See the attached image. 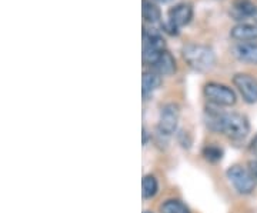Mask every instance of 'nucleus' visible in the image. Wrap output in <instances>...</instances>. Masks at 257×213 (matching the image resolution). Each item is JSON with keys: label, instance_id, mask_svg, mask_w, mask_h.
Listing matches in <instances>:
<instances>
[{"label": "nucleus", "instance_id": "obj_12", "mask_svg": "<svg viewBox=\"0 0 257 213\" xmlns=\"http://www.w3.org/2000/svg\"><path fill=\"white\" fill-rule=\"evenodd\" d=\"M153 70L160 76H170L176 72V60L173 56L167 50L157 57V60L153 63Z\"/></svg>", "mask_w": 257, "mask_h": 213}, {"label": "nucleus", "instance_id": "obj_22", "mask_svg": "<svg viewBox=\"0 0 257 213\" xmlns=\"http://www.w3.org/2000/svg\"><path fill=\"white\" fill-rule=\"evenodd\" d=\"M253 20L256 22V25H257V13H256V15H254V16H253Z\"/></svg>", "mask_w": 257, "mask_h": 213}, {"label": "nucleus", "instance_id": "obj_18", "mask_svg": "<svg viewBox=\"0 0 257 213\" xmlns=\"http://www.w3.org/2000/svg\"><path fill=\"white\" fill-rule=\"evenodd\" d=\"M162 29L165 30L166 33H169V35H172V36H173V35H179V28L175 26V25H173L172 22H169V20L162 25Z\"/></svg>", "mask_w": 257, "mask_h": 213}, {"label": "nucleus", "instance_id": "obj_4", "mask_svg": "<svg viewBox=\"0 0 257 213\" xmlns=\"http://www.w3.org/2000/svg\"><path fill=\"white\" fill-rule=\"evenodd\" d=\"M226 175L230 183L234 186V189L241 195H250L254 190L256 179L250 173V170H246L244 167L234 165L227 169Z\"/></svg>", "mask_w": 257, "mask_h": 213}, {"label": "nucleus", "instance_id": "obj_9", "mask_svg": "<svg viewBox=\"0 0 257 213\" xmlns=\"http://www.w3.org/2000/svg\"><path fill=\"white\" fill-rule=\"evenodd\" d=\"M230 36L240 43H250L257 40V25L251 23H239L230 30Z\"/></svg>", "mask_w": 257, "mask_h": 213}, {"label": "nucleus", "instance_id": "obj_5", "mask_svg": "<svg viewBox=\"0 0 257 213\" xmlns=\"http://www.w3.org/2000/svg\"><path fill=\"white\" fill-rule=\"evenodd\" d=\"M204 96L216 106H233L236 103V93L233 89L220 83H207L204 86Z\"/></svg>", "mask_w": 257, "mask_h": 213}, {"label": "nucleus", "instance_id": "obj_3", "mask_svg": "<svg viewBox=\"0 0 257 213\" xmlns=\"http://www.w3.org/2000/svg\"><path fill=\"white\" fill-rule=\"evenodd\" d=\"M165 52V39L157 30H143V60L153 65L157 57Z\"/></svg>", "mask_w": 257, "mask_h": 213}, {"label": "nucleus", "instance_id": "obj_16", "mask_svg": "<svg viewBox=\"0 0 257 213\" xmlns=\"http://www.w3.org/2000/svg\"><path fill=\"white\" fill-rule=\"evenodd\" d=\"M160 213H190V210L183 202L170 199V200H166L165 203L160 206Z\"/></svg>", "mask_w": 257, "mask_h": 213}, {"label": "nucleus", "instance_id": "obj_14", "mask_svg": "<svg viewBox=\"0 0 257 213\" xmlns=\"http://www.w3.org/2000/svg\"><path fill=\"white\" fill-rule=\"evenodd\" d=\"M142 84H143V93H145V94L152 93L153 90H156L157 87L162 84L160 74L156 73L155 70H153V72H145V73H143Z\"/></svg>", "mask_w": 257, "mask_h": 213}, {"label": "nucleus", "instance_id": "obj_15", "mask_svg": "<svg viewBox=\"0 0 257 213\" xmlns=\"http://www.w3.org/2000/svg\"><path fill=\"white\" fill-rule=\"evenodd\" d=\"M159 190V183L157 179L152 175H146L142 180V195L145 199H152L155 197Z\"/></svg>", "mask_w": 257, "mask_h": 213}, {"label": "nucleus", "instance_id": "obj_20", "mask_svg": "<svg viewBox=\"0 0 257 213\" xmlns=\"http://www.w3.org/2000/svg\"><path fill=\"white\" fill-rule=\"evenodd\" d=\"M250 152L253 153V155H256L257 156V135L254 136V139L251 140V143H250Z\"/></svg>", "mask_w": 257, "mask_h": 213}, {"label": "nucleus", "instance_id": "obj_13", "mask_svg": "<svg viewBox=\"0 0 257 213\" xmlns=\"http://www.w3.org/2000/svg\"><path fill=\"white\" fill-rule=\"evenodd\" d=\"M143 8H142V13H143V19L147 23L155 25L162 20V12L157 8L156 3H153L152 0H142Z\"/></svg>", "mask_w": 257, "mask_h": 213}, {"label": "nucleus", "instance_id": "obj_6", "mask_svg": "<svg viewBox=\"0 0 257 213\" xmlns=\"http://www.w3.org/2000/svg\"><path fill=\"white\" fill-rule=\"evenodd\" d=\"M233 83L237 87V90L241 94L246 103L257 102V80L246 73H237L233 77Z\"/></svg>", "mask_w": 257, "mask_h": 213}, {"label": "nucleus", "instance_id": "obj_8", "mask_svg": "<svg viewBox=\"0 0 257 213\" xmlns=\"http://www.w3.org/2000/svg\"><path fill=\"white\" fill-rule=\"evenodd\" d=\"M193 16V9L187 3H179L169 10V22H172L177 28L186 26Z\"/></svg>", "mask_w": 257, "mask_h": 213}, {"label": "nucleus", "instance_id": "obj_1", "mask_svg": "<svg viewBox=\"0 0 257 213\" xmlns=\"http://www.w3.org/2000/svg\"><path fill=\"white\" fill-rule=\"evenodd\" d=\"M207 126L214 132H220L233 140L246 138L248 133L247 119L239 113H223V112L207 109Z\"/></svg>", "mask_w": 257, "mask_h": 213}, {"label": "nucleus", "instance_id": "obj_17", "mask_svg": "<svg viewBox=\"0 0 257 213\" xmlns=\"http://www.w3.org/2000/svg\"><path fill=\"white\" fill-rule=\"evenodd\" d=\"M203 156L207 162H211V163H216L219 162L223 158V150H221L219 146L216 145H209L206 148L203 149Z\"/></svg>", "mask_w": 257, "mask_h": 213}, {"label": "nucleus", "instance_id": "obj_23", "mask_svg": "<svg viewBox=\"0 0 257 213\" xmlns=\"http://www.w3.org/2000/svg\"><path fill=\"white\" fill-rule=\"evenodd\" d=\"M143 213H152V212H149V210H146V212H143Z\"/></svg>", "mask_w": 257, "mask_h": 213}, {"label": "nucleus", "instance_id": "obj_7", "mask_svg": "<svg viewBox=\"0 0 257 213\" xmlns=\"http://www.w3.org/2000/svg\"><path fill=\"white\" fill-rule=\"evenodd\" d=\"M177 122H179V108L173 103L166 104L160 111L159 132L166 135V136L175 133L176 128H177Z\"/></svg>", "mask_w": 257, "mask_h": 213}, {"label": "nucleus", "instance_id": "obj_2", "mask_svg": "<svg viewBox=\"0 0 257 213\" xmlns=\"http://www.w3.org/2000/svg\"><path fill=\"white\" fill-rule=\"evenodd\" d=\"M183 57L187 65L199 72H207L216 63V56L210 47L203 45H189L183 49Z\"/></svg>", "mask_w": 257, "mask_h": 213}, {"label": "nucleus", "instance_id": "obj_10", "mask_svg": "<svg viewBox=\"0 0 257 213\" xmlns=\"http://www.w3.org/2000/svg\"><path fill=\"white\" fill-rule=\"evenodd\" d=\"M257 13V6L251 0H234L230 15L234 20H244L246 18H253Z\"/></svg>", "mask_w": 257, "mask_h": 213}, {"label": "nucleus", "instance_id": "obj_19", "mask_svg": "<svg viewBox=\"0 0 257 213\" xmlns=\"http://www.w3.org/2000/svg\"><path fill=\"white\" fill-rule=\"evenodd\" d=\"M250 173L253 175V177L257 180V160H254V162H250Z\"/></svg>", "mask_w": 257, "mask_h": 213}, {"label": "nucleus", "instance_id": "obj_21", "mask_svg": "<svg viewBox=\"0 0 257 213\" xmlns=\"http://www.w3.org/2000/svg\"><path fill=\"white\" fill-rule=\"evenodd\" d=\"M159 3H169V2H172V0H156Z\"/></svg>", "mask_w": 257, "mask_h": 213}, {"label": "nucleus", "instance_id": "obj_11", "mask_svg": "<svg viewBox=\"0 0 257 213\" xmlns=\"http://www.w3.org/2000/svg\"><path fill=\"white\" fill-rule=\"evenodd\" d=\"M233 55L241 62L257 65V43H237L233 46Z\"/></svg>", "mask_w": 257, "mask_h": 213}]
</instances>
